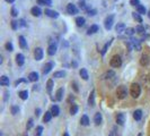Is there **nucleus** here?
<instances>
[{
    "label": "nucleus",
    "instance_id": "nucleus-1",
    "mask_svg": "<svg viewBox=\"0 0 150 136\" xmlns=\"http://www.w3.org/2000/svg\"><path fill=\"white\" fill-rule=\"evenodd\" d=\"M130 94H131L132 98L138 99L139 96H140V94H141V86L139 84H137V83H133V84L131 85V87H130Z\"/></svg>",
    "mask_w": 150,
    "mask_h": 136
},
{
    "label": "nucleus",
    "instance_id": "nucleus-2",
    "mask_svg": "<svg viewBox=\"0 0 150 136\" xmlns=\"http://www.w3.org/2000/svg\"><path fill=\"white\" fill-rule=\"evenodd\" d=\"M110 65L111 67L113 68H118L122 66V58H121V56H118V54H114V56L111 58L110 60Z\"/></svg>",
    "mask_w": 150,
    "mask_h": 136
},
{
    "label": "nucleus",
    "instance_id": "nucleus-3",
    "mask_svg": "<svg viewBox=\"0 0 150 136\" xmlns=\"http://www.w3.org/2000/svg\"><path fill=\"white\" fill-rule=\"evenodd\" d=\"M126 95H128V90H126L125 86L124 85L117 86V88H116V96H117L118 100H123V99H125Z\"/></svg>",
    "mask_w": 150,
    "mask_h": 136
},
{
    "label": "nucleus",
    "instance_id": "nucleus-4",
    "mask_svg": "<svg viewBox=\"0 0 150 136\" xmlns=\"http://www.w3.org/2000/svg\"><path fill=\"white\" fill-rule=\"evenodd\" d=\"M150 64V53L147 51H144L141 56V59H140V65L143 67H147L148 65Z\"/></svg>",
    "mask_w": 150,
    "mask_h": 136
},
{
    "label": "nucleus",
    "instance_id": "nucleus-5",
    "mask_svg": "<svg viewBox=\"0 0 150 136\" xmlns=\"http://www.w3.org/2000/svg\"><path fill=\"white\" fill-rule=\"evenodd\" d=\"M113 23H114V15H110L105 18L104 20V26L107 31H110L111 28L113 27Z\"/></svg>",
    "mask_w": 150,
    "mask_h": 136
},
{
    "label": "nucleus",
    "instance_id": "nucleus-6",
    "mask_svg": "<svg viewBox=\"0 0 150 136\" xmlns=\"http://www.w3.org/2000/svg\"><path fill=\"white\" fill-rule=\"evenodd\" d=\"M43 56H44V52H43V49L42 48H35V50H34V58L35 60H39L43 59Z\"/></svg>",
    "mask_w": 150,
    "mask_h": 136
},
{
    "label": "nucleus",
    "instance_id": "nucleus-7",
    "mask_svg": "<svg viewBox=\"0 0 150 136\" xmlns=\"http://www.w3.org/2000/svg\"><path fill=\"white\" fill-rule=\"evenodd\" d=\"M67 13L69 15H76L78 14V8L76 5L73 4H68L67 5Z\"/></svg>",
    "mask_w": 150,
    "mask_h": 136
},
{
    "label": "nucleus",
    "instance_id": "nucleus-8",
    "mask_svg": "<svg viewBox=\"0 0 150 136\" xmlns=\"http://www.w3.org/2000/svg\"><path fill=\"white\" fill-rule=\"evenodd\" d=\"M53 67H54V64L52 61H50V62H47V64H45L43 66V70H42L43 75H47L52 70V68H53Z\"/></svg>",
    "mask_w": 150,
    "mask_h": 136
},
{
    "label": "nucleus",
    "instance_id": "nucleus-9",
    "mask_svg": "<svg viewBox=\"0 0 150 136\" xmlns=\"http://www.w3.org/2000/svg\"><path fill=\"white\" fill-rule=\"evenodd\" d=\"M44 14L50 18H58L59 17V13L55 12V10H52V9H45L44 10Z\"/></svg>",
    "mask_w": 150,
    "mask_h": 136
},
{
    "label": "nucleus",
    "instance_id": "nucleus-10",
    "mask_svg": "<svg viewBox=\"0 0 150 136\" xmlns=\"http://www.w3.org/2000/svg\"><path fill=\"white\" fill-rule=\"evenodd\" d=\"M116 122H117V125H120V126H123L124 125V122H125V116H124V114H122V112H118V114L116 115Z\"/></svg>",
    "mask_w": 150,
    "mask_h": 136
},
{
    "label": "nucleus",
    "instance_id": "nucleus-11",
    "mask_svg": "<svg viewBox=\"0 0 150 136\" xmlns=\"http://www.w3.org/2000/svg\"><path fill=\"white\" fill-rule=\"evenodd\" d=\"M125 30H126V26L124 23H117L116 26H115V31L117 32V34H122V33H124L125 32Z\"/></svg>",
    "mask_w": 150,
    "mask_h": 136
},
{
    "label": "nucleus",
    "instance_id": "nucleus-12",
    "mask_svg": "<svg viewBox=\"0 0 150 136\" xmlns=\"http://www.w3.org/2000/svg\"><path fill=\"white\" fill-rule=\"evenodd\" d=\"M57 49H58V47H57V44H50L49 46V48H47V54L49 56H54L55 53H57Z\"/></svg>",
    "mask_w": 150,
    "mask_h": 136
},
{
    "label": "nucleus",
    "instance_id": "nucleus-13",
    "mask_svg": "<svg viewBox=\"0 0 150 136\" xmlns=\"http://www.w3.org/2000/svg\"><path fill=\"white\" fill-rule=\"evenodd\" d=\"M31 14L33 15V16H35V17H39V16L42 15V10H41V8H39V7L34 6L33 8L31 9Z\"/></svg>",
    "mask_w": 150,
    "mask_h": 136
},
{
    "label": "nucleus",
    "instance_id": "nucleus-14",
    "mask_svg": "<svg viewBox=\"0 0 150 136\" xmlns=\"http://www.w3.org/2000/svg\"><path fill=\"white\" fill-rule=\"evenodd\" d=\"M131 42H132V46H133V49H135L137 51H140L141 50V43H140V40L138 39H131Z\"/></svg>",
    "mask_w": 150,
    "mask_h": 136
},
{
    "label": "nucleus",
    "instance_id": "nucleus-15",
    "mask_svg": "<svg viewBox=\"0 0 150 136\" xmlns=\"http://www.w3.org/2000/svg\"><path fill=\"white\" fill-rule=\"evenodd\" d=\"M24 62H25V57H24V54H22V53L16 54V64H17L18 66H23Z\"/></svg>",
    "mask_w": 150,
    "mask_h": 136
},
{
    "label": "nucleus",
    "instance_id": "nucleus-16",
    "mask_svg": "<svg viewBox=\"0 0 150 136\" xmlns=\"http://www.w3.org/2000/svg\"><path fill=\"white\" fill-rule=\"evenodd\" d=\"M94 122H95V125H101L102 122H103V116H102V114L101 112H97V114H95V116H94Z\"/></svg>",
    "mask_w": 150,
    "mask_h": 136
},
{
    "label": "nucleus",
    "instance_id": "nucleus-17",
    "mask_svg": "<svg viewBox=\"0 0 150 136\" xmlns=\"http://www.w3.org/2000/svg\"><path fill=\"white\" fill-rule=\"evenodd\" d=\"M98 31H99L98 25L94 24V25H91L90 27L88 28V31H87V35H91V34H95V33L98 32Z\"/></svg>",
    "mask_w": 150,
    "mask_h": 136
},
{
    "label": "nucleus",
    "instance_id": "nucleus-18",
    "mask_svg": "<svg viewBox=\"0 0 150 136\" xmlns=\"http://www.w3.org/2000/svg\"><path fill=\"white\" fill-rule=\"evenodd\" d=\"M95 104H96V102H95V91L93 90L88 98V106L93 108V107H95Z\"/></svg>",
    "mask_w": 150,
    "mask_h": 136
},
{
    "label": "nucleus",
    "instance_id": "nucleus-19",
    "mask_svg": "<svg viewBox=\"0 0 150 136\" xmlns=\"http://www.w3.org/2000/svg\"><path fill=\"white\" fill-rule=\"evenodd\" d=\"M79 75H80V77L83 78L84 81H88L89 75H88V72H87L86 68H81V69L79 70Z\"/></svg>",
    "mask_w": 150,
    "mask_h": 136
},
{
    "label": "nucleus",
    "instance_id": "nucleus-20",
    "mask_svg": "<svg viewBox=\"0 0 150 136\" xmlns=\"http://www.w3.org/2000/svg\"><path fill=\"white\" fill-rule=\"evenodd\" d=\"M18 42H19V47L22 49H26V48H27V41H26V39L24 38L23 35H20L19 38H18Z\"/></svg>",
    "mask_w": 150,
    "mask_h": 136
},
{
    "label": "nucleus",
    "instance_id": "nucleus-21",
    "mask_svg": "<svg viewBox=\"0 0 150 136\" xmlns=\"http://www.w3.org/2000/svg\"><path fill=\"white\" fill-rule=\"evenodd\" d=\"M28 81L30 82H37L38 81V74L36 72H32L28 75Z\"/></svg>",
    "mask_w": 150,
    "mask_h": 136
},
{
    "label": "nucleus",
    "instance_id": "nucleus-22",
    "mask_svg": "<svg viewBox=\"0 0 150 136\" xmlns=\"http://www.w3.org/2000/svg\"><path fill=\"white\" fill-rule=\"evenodd\" d=\"M76 24H77V26H79V27H83V26L86 24L85 17H83V16L77 17V18H76Z\"/></svg>",
    "mask_w": 150,
    "mask_h": 136
},
{
    "label": "nucleus",
    "instance_id": "nucleus-23",
    "mask_svg": "<svg viewBox=\"0 0 150 136\" xmlns=\"http://www.w3.org/2000/svg\"><path fill=\"white\" fill-rule=\"evenodd\" d=\"M63 93H64V90H63V87H60L59 90L57 91V93H55V99H57L58 101H62L63 99Z\"/></svg>",
    "mask_w": 150,
    "mask_h": 136
},
{
    "label": "nucleus",
    "instance_id": "nucleus-24",
    "mask_svg": "<svg viewBox=\"0 0 150 136\" xmlns=\"http://www.w3.org/2000/svg\"><path fill=\"white\" fill-rule=\"evenodd\" d=\"M53 86H54L53 80H49V81H47V83H46V91H47V93H49V94H51V93H52Z\"/></svg>",
    "mask_w": 150,
    "mask_h": 136
},
{
    "label": "nucleus",
    "instance_id": "nucleus-25",
    "mask_svg": "<svg viewBox=\"0 0 150 136\" xmlns=\"http://www.w3.org/2000/svg\"><path fill=\"white\" fill-rule=\"evenodd\" d=\"M89 118H88V116L87 115H84V116H81V118H80V124L83 125V126H88L89 125Z\"/></svg>",
    "mask_w": 150,
    "mask_h": 136
},
{
    "label": "nucleus",
    "instance_id": "nucleus-26",
    "mask_svg": "<svg viewBox=\"0 0 150 136\" xmlns=\"http://www.w3.org/2000/svg\"><path fill=\"white\" fill-rule=\"evenodd\" d=\"M9 78H8L7 76H5V75H4V76H1V77H0V85H1V86H8V85H9Z\"/></svg>",
    "mask_w": 150,
    "mask_h": 136
},
{
    "label": "nucleus",
    "instance_id": "nucleus-27",
    "mask_svg": "<svg viewBox=\"0 0 150 136\" xmlns=\"http://www.w3.org/2000/svg\"><path fill=\"white\" fill-rule=\"evenodd\" d=\"M133 118H134V120H137V121L141 120V118H142V111L140 110V109H138V110H135L133 112Z\"/></svg>",
    "mask_w": 150,
    "mask_h": 136
},
{
    "label": "nucleus",
    "instance_id": "nucleus-28",
    "mask_svg": "<svg viewBox=\"0 0 150 136\" xmlns=\"http://www.w3.org/2000/svg\"><path fill=\"white\" fill-rule=\"evenodd\" d=\"M52 117H53L52 112H51V111H46L45 115H44V117H43V121H44V122H49L50 120L52 119Z\"/></svg>",
    "mask_w": 150,
    "mask_h": 136
},
{
    "label": "nucleus",
    "instance_id": "nucleus-29",
    "mask_svg": "<svg viewBox=\"0 0 150 136\" xmlns=\"http://www.w3.org/2000/svg\"><path fill=\"white\" fill-rule=\"evenodd\" d=\"M37 4L42 5V6H52V0H37Z\"/></svg>",
    "mask_w": 150,
    "mask_h": 136
},
{
    "label": "nucleus",
    "instance_id": "nucleus-30",
    "mask_svg": "<svg viewBox=\"0 0 150 136\" xmlns=\"http://www.w3.org/2000/svg\"><path fill=\"white\" fill-rule=\"evenodd\" d=\"M19 98L22 100H27L28 99V91L27 90H23L19 92Z\"/></svg>",
    "mask_w": 150,
    "mask_h": 136
},
{
    "label": "nucleus",
    "instance_id": "nucleus-31",
    "mask_svg": "<svg viewBox=\"0 0 150 136\" xmlns=\"http://www.w3.org/2000/svg\"><path fill=\"white\" fill-rule=\"evenodd\" d=\"M51 112H52V115H53L54 117H58V116H59V114H60V109H59V107L55 106V104H54V106L51 108Z\"/></svg>",
    "mask_w": 150,
    "mask_h": 136
},
{
    "label": "nucleus",
    "instance_id": "nucleus-32",
    "mask_svg": "<svg viewBox=\"0 0 150 136\" xmlns=\"http://www.w3.org/2000/svg\"><path fill=\"white\" fill-rule=\"evenodd\" d=\"M137 12H138L140 15H144V14H147V9H146V7H144V6H142V5H139V6L137 7Z\"/></svg>",
    "mask_w": 150,
    "mask_h": 136
},
{
    "label": "nucleus",
    "instance_id": "nucleus-33",
    "mask_svg": "<svg viewBox=\"0 0 150 136\" xmlns=\"http://www.w3.org/2000/svg\"><path fill=\"white\" fill-rule=\"evenodd\" d=\"M65 75H67V73H65L64 70H60V72H55L54 73L53 77H55V78H62V77H64Z\"/></svg>",
    "mask_w": 150,
    "mask_h": 136
},
{
    "label": "nucleus",
    "instance_id": "nucleus-34",
    "mask_svg": "<svg viewBox=\"0 0 150 136\" xmlns=\"http://www.w3.org/2000/svg\"><path fill=\"white\" fill-rule=\"evenodd\" d=\"M132 17H133V19H135L138 23H140V24L142 23V17H141V15L139 14L138 12H137V13H132Z\"/></svg>",
    "mask_w": 150,
    "mask_h": 136
},
{
    "label": "nucleus",
    "instance_id": "nucleus-35",
    "mask_svg": "<svg viewBox=\"0 0 150 136\" xmlns=\"http://www.w3.org/2000/svg\"><path fill=\"white\" fill-rule=\"evenodd\" d=\"M112 77H115V73L113 70H108V72L105 73V75H103V78H106V80L112 78Z\"/></svg>",
    "mask_w": 150,
    "mask_h": 136
},
{
    "label": "nucleus",
    "instance_id": "nucleus-36",
    "mask_svg": "<svg viewBox=\"0 0 150 136\" xmlns=\"http://www.w3.org/2000/svg\"><path fill=\"white\" fill-rule=\"evenodd\" d=\"M78 110H79V108H78V106H77V104H72V106L70 107V115L75 116V115L78 112Z\"/></svg>",
    "mask_w": 150,
    "mask_h": 136
},
{
    "label": "nucleus",
    "instance_id": "nucleus-37",
    "mask_svg": "<svg viewBox=\"0 0 150 136\" xmlns=\"http://www.w3.org/2000/svg\"><path fill=\"white\" fill-rule=\"evenodd\" d=\"M111 43H112V41H108V42H106V43H105V46H104V47H103V49H102V51H101L102 56H105V53H106L107 49H108V48H110Z\"/></svg>",
    "mask_w": 150,
    "mask_h": 136
},
{
    "label": "nucleus",
    "instance_id": "nucleus-38",
    "mask_svg": "<svg viewBox=\"0 0 150 136\" xmlns=\"http://www.w3.org/2000/svg\"><path fill=\"white\" fill-rule=\"evenodd\" d=\"M135 32H137V33H139V34H143L144 32H146V28H144V26H143V25L139 24V25L135 27Z\"/></svg>",
    "mask_w": 150,
    "mask_h": 136
},
{
    "label": "nucleus",
    "instance_id": "nucleus-39",
    "mask_svg": "<svg viewBox=\"0 0 150 136\" xmlns=\"http://www.w3.org/2000/svg\"><path fill=\"white\" fill-rule=\"evenodd\" d=\"M125 35H128V36H132L134 33H135V28H132V27H129V28H126L125 30Z\"/></svg>",
    "mask_w": 150,
    "mask_h": 136
},
{
    "label": "nucleus",
    "instance_id": "nucleus-40",
    "mask_svg": "<svg viewBox=\"0 0 150 136\" xmlns=\"http://www.w3.org/2000/svg\"><path fill=\"white\" fill-rule=\"evenodd\" d=\"M10 25H11V28L14 31H16L17 30L18 27H19V22H17V20H11V22H10Z\"/></svg>",
    "mask_w": 150,
    "mask_h": 136
},
{
    "label": "nucleus",
    "instance_id": "nucleus-41",
    "mask_svg": "<svg viewBox=\"0 0 150 136\" xmlns=\"http://www.w3.org/2000/svg\"><path fill=\"white\" fill-rule=\"evenodd\" d=\"M78 5H79V7H80V8L83 9V10H87V9H88V8H87V6H86L85 0H79Z\"/></svg>",
    "mask_w": 150,
    "mask_h": 136
},
{
    "label": "nucleus",
    "instance_id": "nucleus-42",
    "mask_svg": "<svg viewBox=\"0 0 150 136\" xmlns=\"http://www.w3.org/2000/svg\"><path fill=\"white\" fill-rule=\"evenodd\" d=\"M10 110H11V114L14 115V116H16V115L19 112V107H18V106H12Z\"/></svg>",
    "mask_w": 150,
    "mask_h": 136
},
{
    "label": "nucleus",
    "instance_id": "nucleus-43",
    "mask_svg": "<svg viewBox=\"0 0 150 136\" xmlns=\"http://www.w3.org/2000/svg\"><path fill=\"white\" fill-rule=\"evenodd\" d=\"M86 12H87V15H88V16H90V17H93V16H95V15L97 14V10L96 9H87Z\"/></svg>",
    "mask_w": 150,
    "mask_h": 136
},
{
    "label": "nucleus",
    "instance_id": "nucleus-44",
    "mask_svg": "<svg viewBox=\"0 0 150 136\" xmlns=\"http://www.w3.org/2000/svg\"><path fill=\"white\" fill-rule=\"evenodd\" d=\"M10 14H11L12 17H17V16H18V10H17V8H16V7H11Z\"/></svg>",
    "mask_w": 150,
    "mask_h": 136
},
{
    "label": "nucleus",
    "instance_id": "nucleus-45",
    "mask_svg": "<svg viewBox=\"0 0 150 136\" xmlns=\"http://www.w3.org/2000/svg\"><path fill=\"white\" fill-rule=\"evenodd\" d=\"M42 133H43V127H42V126H37V127H36L35 136H42Z\"/></svg>",
    "mask_w": 150,
    "mask_h": 136
},
{
    "label": "nucleus",
    "instance_id": "nucleus-46",
    "mask_svg": "<svg viewBox=\"0 0 150 136\" xmlns=\"http://www.w3.org/2000/svg\"><path fill=\"white\" fill-rule=\"evenodd\" d=\"M20 83H27V80H25V78H19V80L15 81L14 85H15V86H18V85L20 84Z\"/></svg>",
    "mask_w": 150,
    "mask_h": 136
},
{
    "label": "nucleus",
    "instance_id": "nucleus-47",
    "mask_svg": "<svg viewBox=\"0 0 150 136\" xmlns=\"http://www.w3.org/2000/svg\"><path fill=\"white\" fill-rule=\"evenodd\" d=\"M5 47H6V50L7 51H12V50H14V47H12V43L11 42H7Z\"/></svg>",
    "mask_w": 150,
    "mask_h": 136
},
{
    "label": "nucleus",
    "instance_id": "nucleus-48",
    "mask_svg": "<svg viewBox=\"0 0 150 136\" xmlns=\"http://www.w3.org/2000/svg\"><path fill=\"white\" fill-rule=\"evenodd\" d=\"M130 5L133 7H138L140 5V0H130Z\"/></svg>",
    "mask_w": 150,
    "mask_h": 136
},
{
    "label": "nucleus",
    "instance_id": "nucleus-49",
    "mask_svg": "<svg viewBox=\"0 0 150 136\" xmlns=\"http://www.w3.org/2000/svg\"><path fill=\"white\" fill-rule=\"evenodd\" d=\"M33 127V119H30L27 121V125H26V128H27V129H31V128Z\"/></svg>",
    "mask_w": 150,
    "mask_h": 136
},
{
    "label": "nucleus",
    "instance_id": "nucleus-50",
    "mask_svg": "<svg viewBox=\"0 0 150 136\" xmlns=\"http://www.w3.org/2000/svg\"><path fill=\"white\" fill-rule=\"evenodd\" d=\"M18 22H19V26H22V27H26V26H27V24H26V22H25V19H19Z\"/></svg>",
    "mask_w": 150,
    "mask_h": 136
},
{
    "label": "nucleus",
    "instance_id": "nucleus-51",
    "mask_svg": "<svg viewBox=\"0 0 150 136\" xmlns=\"http://www.w3.org/2000/svg\"><path fill=\"white\" fill-rule=\"evenodd\" d=\"M72 87H73V90H75V92H79V88L77 87V83L76 82L72 83Z\"/></svg>",
    "mask_w": 150,
    "mask_h": 136
},
{
    "label": "nucleus",
    "instance_id": "nucleus-52",
    "mask_svg": "<svg viewBox=\"0 0 150 136\" xmlns=\"http://www.w3.org/2000/svg\"><path fill=\"white\" fill-rule=\"evenodd\" d=\"M35 115H36V117H38L39 115H41V109H39V108L36 109V110H35Z\"/></svg>",
    "mask_w": 150,
    "mask_h": 136
},
{
    "label": "nucleus",
    "instance_id": "nucleus-53",
    "mask_svg": "<svg viewBox=\"0 0 150 136\" xmlns=\"http://www.w3.org/2000/svg\"><path fill=\"white\" fill-rule=\"evenodd\" d=\"M8 95H9V92H8V91H6V92H5V98H4L5 101L8 100Z\"/></svg>",
    "mask_w": 150,
    "mask_h": 136
},
{
    "label": "nucleus",
    "instance_id": "nucleus-54",
    "mask_svg": "<svg viewBox=\"0 0 150 136\" xmlns=\"http://www.w3.org/2000/svg\"><path fill=\"white\" fill-rule=\"evenodd\" d=\"M6 2H8V4H14L15 2V0H5Z\"/></svg>",
    "mask_w": 150,
    "mask_h": 136
},
{
    "label": "nucleus",
    "instance_id": "nucleus-55",
    "mask_svg": "<svg viewBox=\"0 0 150 136\" xmlns=\"http://www.w3.org/2000/svg\"><path fill=\"white\" fill-rule=\"evenodd\" d=\"M108 136H115V134H114V132H111Z\"/></svg>",
    "mask_w": 150,
    "mask_h": 136
},
{
    "label": "nucleus",
    "instance_id": "nucleus-56",
    "mask_svg": "<svg viewBox=\"0 0 150 136\" xmlns=\"http://www.w3.org/2000/svg\"><path fill=\"white\" fill-rule=\"evenodd\" d=\"M63 136H69V134H68V132H65L64 134H63Z\"/></svg>",
    "mask_w": 150,
    "mask_h": 136
},
{
    "label": "nucleus",
    "instance_id": "nucleus-57",
    "mask_svg": "<svg viewBox=\"0 0 150 136\" xmlns=\"http://www.w3.org/2000/svg\"><path fill=\"white\" fill-rule=\"evenodd\" d=\"M148 17L150 18V10H149V12H148Z\"/></svg>",
    "mask_w": 150,
    "mask_h": 136
},
{
    "label": "nucleus",
    "instance_id": "nucleus-58",
    "mask_svg": "<svg viewBox=\"0 0 150 136\" xmlns=\"http://www.w3.org/2000/svg\"><path fill=\"white\" fill-rule=\"evenodd\" d=\"M138 136H142V134H139V135H138Z\"/></svg>",
    "mask_w": 150,
    "mask_h": 136
}]
</instances>
